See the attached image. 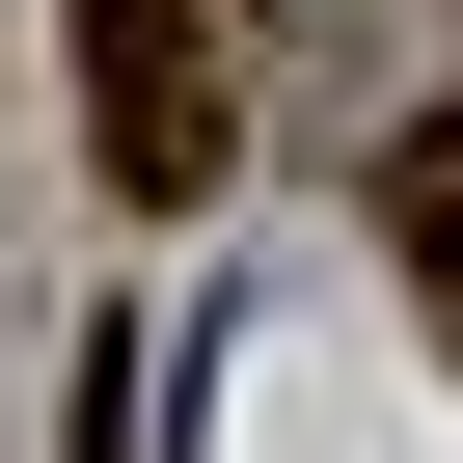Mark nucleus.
<instances>
[{"instance_id":"1","label":"nucleus","mask_w":463,"mask_h":463,"mask_svg":"<svg viewBox=\"0 0 463 463\" xmlns=\"http://www.w3.org/2000/svg\"><path fill=\"white\" fill-rule=\"evenodd\" d=\"M409 218H463V137H436V164H409Z\"/></svg>"}]
</instances>
